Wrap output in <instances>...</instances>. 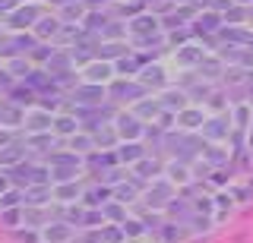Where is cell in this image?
Returning <instances> with one entry per match:
<instances>
[{
  "label": "cell",
  "mask_w": 253,
  "mask_h": 243,
  "mask_svg": "<svg viewBox=\"0 0 253 243\" xmlns=\"http://www.w3.org/2000/svg\"><path fill=\"white\" fill-rule=\"evenodd\" d=\"M79 164H83V158H79L76 152H54L51 155V174L57 183H70V180L76 177Z\"/></svg>",
  "instance_id": "cell-1"
},
{
  "label": "cell",
  "mask_w": 253,
  "mask_h": 243,
  "mask_svg": "<svg viewBox=\"0 0 253 243\" xmlns=\"http://www.w3.org/2000/svg\"><path fill=\"white\" fill-rule=\"evenodd\" d=\"M38 48V38L35 35H29V32H16L13 38H6L3 44H0V54H3V57H10V60H16L19 57V54H29Z\"/></svg>",
  "instance_id": "cell-2"
},
{
  "label": "cell",
  "mask_w": 253,
  "mask_h": 243,
  "mask_svg": "<svg viewBox=\"0 0 253 243\" xmlns=\"http://www.w3.org/2000/svg\"><path fill=\"white\" fill-rule=\"evenodd\" d=\"M38 19H42V10H38L35 3H26V6H16L10 16H6V26L16 29V32H22V29L38 26Z\"/></svg>",
  "instance_id": "cell-3"
},
{
  "label": "cell",
  "mask_w": 253,
  "mask_h": 243,
  "mask_svg": "<svg viewBox=\"0 0 253 243\" xmlns=\"http://www.w3.org/2000/svg\"><path fill=\"white\" fill-rule=\"evenodd\" d=\"M111 98L114 101H130V104H136V101L146 98V89H142V82H130V79H117L111 82Z\"/></svg>",
  "instance_id": "cell-4"
},
{
  "label": "cell",
  "mask_w": 253,
  "mask_h": 243,
  "mask_svg": "<svg viewBox=\"0 0 253 243\" xmlns=\"http://www.w3.org/2000/svg\"><path fill=\"white\" fill-rule=\"evenodd\" d=\"M114 130H117V136H121L124 142H136L139 136H146V130H142V123H139L136 114H121V117H114Z\"/></svg>",
  "instance_id": "cell-5"
},
{
  "label": "cell",
  "mask_w": 253,
  "mask_h": 243,
  "mask_svg": "<svg viewBox=\"0 0 253 243\" xmlns=\"http://www.w3.org/2000/svg\"><path fill=\"white\" fill-rule=\"evenodd\" d=\"M101 98H105V85H95V82H85L79 85V89H73V101L76 107H98Z\"/></svg>",
  "instance_id": "cell-6"
},
{
  "label": "cell",
  "mask_w": 253,
  "mask_h": 243,
  "mask_svg": "<svg viewBox=\"0 0 253 243\" xmlns=\"http://www.w3.org/2000/svg\"><path fill=\"white\" fill-rule=\"evenodd\" d=\"M155 29H158V16H155V13H139V16L130 19V32L136 35V38L155 35Z\"/></svg>",
  "instance_id": "cell-7"
},
{
  "label": "cell",
  "mask_w": 253,
  "mask_h": 243,
  "mask_svg": "<svg viewBox=\"0 0 253 243\" xmlns=\"http://www.w3.org/2000/svg\"><path fill=\"white\" fill-rule=\"evenodd\" d=\"M146 67H149L146 54H126V57H121L114 64V73H121V79H124V76H133L136 69H146Z\"/></svg>",
  "instance_id": "cell-8"
},
{
  "label": "cell",
  "mask_w": 253,
  "mask_h": 243,
  "mask_svg": "<svg viewBox=\"0 0 253 243\" xmlns=\"http://www.w3.org/2000/svg\"><path fill=\"white\" fill-rule=\"evenodd\" d=\"M16 123H26V114L16 101H0V127H16Z\"/></svg>",
  "instance_id": "cell-9"
},
{
  "label": "cell",
  "mask_w": 253,
  "mask_h": 243,
  "mask_svg": "<svg viewBox=\"0 0 253 243\" xmlns=\"http://www.w3.org/2000/svg\"><path fill=\"white\" fill-rule=\"evenodd\" d=\"M206 60V51H203V44H184V48H177V64L180 67H200Z\"/></svg>",
  "instance_id": "cell-10"
},
{
  "label": "cell",
  "mask_w": 253,
  "mask_h": 243,
  "mask_svg": "<svg viewBox=\"0 0 253 243\" xmlns=\"http://www.w3.org/2000/svg\"><path fill=\"white\" fill-rule=\"evenodd\" d=\"M203 133L209 139H225L228 133H231V120H228V114H218V117H212V120H206Z\"/></svg>",
  "instance_id": "cell-11"
},
{
  "label": "cell",
  "mask_w": 253,
  "mask_h": 243,
  "mask_svg": "<svg viewBox=\"0 0 253 243\" xmlns=\"http://www.w3.org/2000/svg\"><path fill=\"white\" fill-rule=\"evenodd\" d=\"M26 130L35 136V133H47V130H54V117L47 114V111H32L26 117Z\"/></svg>",
  "instance_id": "cell-12"
},
{
  "label": "cell",
  "mask_w": 253,
  "mask_h": 243,
  "mask_svg": "<svg viewBox=\"0 0 253 243\" xmlns=\"http://www.w3.org/2000/svg\"><path fill=\"white\" fill-rule=\"evenodd\" d=\"M146 202H149V206H168V202H171V183H165V180H158V183H152V186H149V190H146Z\"/></svg>",
  "instance_id": "cell-13"
},
{
  "label": "cell",
  "mask_w": 253,
  "mask_h": 243,
  "mask_svg": "<svg viewBox=\"0 0 253 243\" xmlns=\"http://www.w3.org/2000/svg\"><path fill=\"white\" fill-rule=\"evenodd\" d=\"M60 26H63L60 19H54V16H42V19H38V26H35V38H38V41H51V38H57V35H60Z\"/></svg>",
  "instance_id": "cell-14"
},
{
  "label": "cell",
  "mask_w": 253,
  "mask_h": 243,
  "mask_svg": "<svg viewBox=\"0 0 253 243\" xmlns=\"http://www.w3.org/2000/svg\"><path fill=\"white\" fill-rule=\"evenodd\" d=\"M139 82H142V89L149 92V89H165V82H168V79H165V69L162 67H152V64H149L139 73Z\"/></svg>",
  "instance_id": "cell-15"
},
{
  "label": "cell",
  "mask_w": 253,
  "mask_h": 243,
  "mask_svg": "<svg viewBox=\"0 0 253 243\" xmlns=\"http://www.w3.org/2000/svg\"><path fill=\"white\" fill-rule=\"evenodd\" d=\"M111 73H114V67H111V64H105V60H92L89 69H85V79L95 82V85H105L111 79Z\"/></svg>",
  "instance_id": "cell-16"
},
{
  "label": "cell",
  "mask_w": 253,
  "mask_h": 243,
  "mask_svg": "<svg viewBox=\"0 0 253 243\" xmlns=\"http://www.w3.org/2000/svg\"><path fill=\"white\" fill-rule=\"evenodd\" d=\"M221 22H225V19H221L215 10H206V13H200V19H196L193 29L200 35H209V32H221Z\"/></svg>",
  "instance_id": "cell-17"
},
{
  "label": "cell",
  "mask_w": 253,
  "mask_h": 243,
  "mask_svg": "<svg viewBox=\"0 0 253 243\" xmlns=\"http://www.w3.org/2000/svg\"><path fill=\"white\" fill-rule=\"evenodd\" d=\"M70 237H73V227H70L67 221H54L44 227V240L47 243H67Z\"/></svg>",
  "instance_id": "cell-18"
},
{
  "label": "cell",
  "mask_w": 253,
  "mask_h": 243,
  "mask_svg": "<svg viewBox=\"0 0 253 243\" xmlns=\"http://www.w3.org/2000/svg\"><path fill=\"white\" fill-rule=\"evenodd\" d=\"M22 158H26V145L19 142L0 148V168H16V164H22Z\"/></svg>",
  "instance_id": "cell-19"
},
{
  "label": "cell",
  "mask_w": 253,
  "mask_h": 243,
  "mask_svg": "<svg viewBox=\"0 0 253 243\" xmlns=\"http://www.w3.org/2000/svg\"><path fill=\"white\" fill-rule=\"evenodd\" d=\"M108 16L105 13H98V10H92L89 16L83 19V29H85V35H105V29H108Z\"/></svg>",
  "instance_id": "cell-20"
},
{
  "label": "cell",
  "mask_w": 253,
  "mask_h": 243,
  "mask_svg": "<svg viewBox=\"0 0 253 243\" xmlns=\"http://www.w3.org/2000/svg\"><path fill=\"white\" fill-rule=\"evenodd\" d=\"M76 123H79L76 114H57L54 117V133L57 136H76Z\"/></svg>",
  "instance_id": "cell-21"
},
{
  "label": "cell",
  "mask_w": 253,
  "mask_h": 243,
  "mask_svg": "<svg viewBox=\"0 0 253 243\" xmlns=\"http://www.w3.org/2000/svg\"><path fill=\"white\" fill-rule=\"evenodd\" d=\"M111 196H114V190H108V186H92V190L83 196V202H85L89 208H95V206H108Z\"/></svg>",
  "instance_id": "cell-22"
},
{
  "label": "cell",
  "mask_w": 253,
  "mask_h": 243,
  "mask_svg": "<svg viewBox=\"0 0 253 243\" xmlns=\"http://www.w3.org/2000/svg\"><path fill=\"white\" fill-rule=\"evenodd\" d=\"M51 199V186L47 183H35V186H29L26 190V206H44V202Z\"/></svg>",
  "instance_id": "cell-23"
},
{
  "label": "cell",
  "mask_w": 253,
  "mask_h": 243,
  "mask_svg": "<svg viewBox=\"0 0 253 243\" xmlns=\"http://www.w3.org/2000/svg\"><path fill=\"white\" fill-rule=\"evenodd\" d=\"M177 123H180L184 130H203L206 117H203V111H196V107H187V111L177 114Z\"/></svg>",
  "instance_id": "cell-24"
},
{
  "label": "cell",
  "mask_w": 253,
  "mask_h": 243,
  "mask_svg": "<svg viewBox=\"0 0 253 243\" xmlns=\"http://www.w3.org/2000/svg\"><path fill=\"white\" fill-rule=\"evenodd\" d=\"M221 38H225L231 48H241V44H250L253 41V35H247V29H237V26L221 29Z\"/></svg>",
  "instance_id": "cell-25"
},
{
  "label": "cell",
  "mask_w": 253,
  "mask_h": 243,
  "mask_svg": "<svg viewBox=\"0 0 253 243\" xmlns=\"http://www.w3.org/2000/svg\"><path fill=\"white\" fill-rule=\"evenodd\" d=\"M158 101H162V107L171 111V114L174 111H187V95H184V92H165Z\"/></svg>",
  "instance_id": "cell-26"
},
{
  "label": "cell",
  "mask_w": 253,
  "mask_h": 243,
  "mask_svg": "<svg viewBox=\"0 0 253 243\" xmlns=\"http://www.w3.org/2000/svg\"><path fill=\"white\" fill-rule=\"evenodd\" d=\"M54 142H57V139H54V136H47V133H35V136H29V148H35V152H57V145H54Z\"/></svg>",
  "instance_id": "cell-27"
},
{
  "label": "cell",
  "mask_w": 253,
  "mask_h": 243,
  "mask_svg": "<svg viewBox=\"0 0 253 243\" xmlns=\"http://www.w3.org/2000/svg\"><path fill=\"white\" fill-rule=\"evenodd\" d=\"M133 114L136 117H162L165 107H162V101H155V98H142V101H136V111Z\"/></svg>",
  "instance_id": "cell-28"
},
{
  "label": "cell",
  "mask_w": 253,
  "mask_h": 243,
  "mask_svg": "<svg viewBox=\"0 0 253 243\" xmlns=\"http://www.w3.org/2000/svg\"><path fill=\"white\" fill-rule=\"evenodd\" d=\"M117 158L126 161V164H136V161H142V145H139V142H124L121 148H117Z\"/></svg>",
  "instance_id": "cell-29"
},
{
  "label": "cell",
  "mask_w": 253,
  "mask_h": 243,
  "mask_svg": "<svg viewBox=\"0 0 253 243\" xmlns=\"http://www.w3.org/2000/svg\"><path fill=\"white\" fill-rule=\"evenodd\" d=\"M54 54H57V51L51 48V41H38V48L29 54V60H32V64H44V67H47V64H51V57H54Z\"/></svg>",
  "instance_id": "cell-30"
},
{
  "label": "cell",
  "mask_w": 253,
  "mask_h": 243,
  "mask_svg": "<svg viewBox=\"0 0 253 243\" xmlns=\"http://www.w3.org/2000/svg\"><path fill=\"white\" fill-rule=\"evenodd\" d=\"M98 57H105V60H121V57H126V44H121V41H108V44H101L98 48Z\"/></svg>",
  "instance_id": "cell-31"
},
{
  "label": "cell",
  "mask_w": 253,
  "mask_h": 243,
  "mask_svg": "<svg viewBox=\"0 0 253 243\" xmlns=\"http://www.w3.org/2000/svg\"><path fill=\"white\" fill-rule=\"evenodd\" d=\"M32 69H35V67H32V60H29V57H26V60H22V57L10 60V76H13V79H29Z\"/></svg>",
  "instance_id": "cell-32"
},
{
  "label": "cell",
  "mask_w": 253,
  "mask_h": 243,
  "mask_svg": "<svg viewBox=\"0 0 253 243\" xmlns=\"http://www.w3.org/2000/svg\"><path fill=\"white\" fill-rule=\"evenodd\" d=\"M85 16H89V10H85V3H83V0H79V3L63 6V22H83Z\"/></svg>",
  "instance_id": "cell-33"
},
{
  "label": "cell",
  "mask_w": 253,
  "mask_h": 243,
  "mask_svg": "<svg viewBox=\"0 0 253 243\" xmlns=\"http://www.w3.org/2000/svg\"><path fill=\"white\" fill-rule=\"evenodd\" d=\"M0 206H3V208H19V206H26V190H10V193H3V196H0Z\"/></svg>",
  "instance_id": "cell-34"
},
{
  "label": "cell",
  "mask_w": 253,
  "mask_h": 243,
  "mask_svg": "<svg viewBox=\"0 0 253 243\" xmlns=\"http://www.w3.org/2000/svg\"><path fill=\"white\" fill-rule=\"evenodd\" d=\"M117 139H121V136H117V130H111V127L95 130V145H98V148H111V145L117 142Z\"/></svg>",
  "instance_id": "cell-35"
},
{
  "label": "cell",
  "mask_w": 253,
  "mask_h": 243,
  "mask_svg": "<svg viewBox=\"0 0 253 243\" xmlns=\"http://www.w3.org/2000/svg\"><path fill=\"white\" fill-rule=\"evenodd\" d=\"M10 92H13L10 101H16V104H22V101H26V104H32V101H35V92H32L26 82H22V85H13Z\"/></svg>",
  "instance_id": "cell-36"
},
{
  "label": "cell",
  "mask_w": 253,
  "mask_h": 243,
  "mask_svg": "<svg viewBox=\"0 0 253 243\" xmlns=\"http://www.w3.org/2000/svg\"><path fill=\"white\" fill-rule=\"evenodd\" d=\"M54 196H57L60 202H73L76 196H79V186L70 180V183H57V190H54Z\"/></svg>",
  "instance_id": "cell-37"
},
{
  "label": "cell",
  "mask_w": 253,
  "mask_h": 243,
  "mask_svg": "<svg viewBox=\"0 0 253 243\" xmlns=\"http://www.w3.org/2000/svg\"><path fill=\"white\" fill-rule=\"evenodd\" d=\"M136 190H139V186H130V183L114 186V202H126V206H130V202L136 199Z\"/></svg>",
  "instance_id": "cell-38"
},
{
  "label": "cell",
  "mask_w": 253,
  "mask_h": 243,
  "mask_svg": "<svg viewBox=\"0 0 253 243\" xmlns=\"http://www.w3.org/2000/svg\"><path fill=\"white\" fill-rule=\"evenodd\" d=\"M124 227H114V224H105L101 227V243H124Z\"/></svg>",
  "instance_id": "cell-39"
},
{
  "label": "cell",
  "mask_w": 253,
  "mask_h": 243,
  "mask_svg": "<svg viewBox=\"0 0 253 243\" xmlns=\"http://www.w3.org/2000/svg\"><path fill=\"white\" fill-rule=\"evenodd\" d=\"M133 168H136V177H142V180H146V177H155L162 164H158V161H149V158H142V161H136V164H133Z\"/></svg>",
  "instance_id": "cell-40"
},
{
  "label": "cell",
  "mask_w": 253,
  "mask_h": 243,
  "mask_svg": "<svg viewBox=\"0 0 253 243\" xmlns=\"http://www.w3.org/2000/svg\"><path fill=\"white\" fill-rule=\"evenodd\" d=\"M196 69H200V76H206V79H215V76H221V64H218V60H209V57H206Z\"/></svg>",
  "instance_id": "cell-41"
},
{
  "label": "cell",
  "mask_w": 253,
  "mask_h": 243,
  "mask_svg": "<svg viewBox=\"0 0 253 243\" xmlns=\"http://www.w3.org/2000/svg\"><path fill=\"white\" fill-rule=\"evenodd\" d=\"M225 60H231V64H253V51L228 48V51H225Z\"/></svg>",
  "instance_id": "cell-42"
},
{
  "label": "cell",
  "mask_w": 253,
  "mask_h": 243,
  "mask_svg": "<svg viewBox=\"0 0 253 243\" xmlns=\"http://www.w3.org/2000/svg\"><path fill=\"white\" fill-rule=\"evenodd\" d=\"M221 19H225V22H228V26H241V22H244V19H247V10H244V6H241V3H234V6H231V10H228V13H225V16H221Z\"/></svg>",
  "instance_id": "cell-43"
},
{
  "label": "cell",
  "mask_w": 253,
  "mask_h": 243,
  "mask_svg": "<svg viewBox=\"0 0 253 243\" xmlns=\"http://www.w3.org/2000/svg\"><path fill=\"white\" fill-rule=\"evenodd\" d=\"M95 145V136H70V148L79 155V152H89Z\"/></svg>",
  "instance_id": "cell-44"
},
{
  "label": "cell",
  "mask_w": 253,
  "mask_h": 243,
  "mask_svg": "<svg viewBox=\"0 0 253 243\" xmlns=\"http://www.w3.org/2000/svg\"><path fill=\"white\" fill-rule=\"evenodd\" d=\"M101 208H105V218H111V221H126V218H124V202H108V206H101Z\"/></svg>",
  "instance_id": "cell-45"
},
{
  "label": "cell",
  "mask_w": 253,
  "mask_h": 243,
  "mask_svg": "<svg viewBox=\"0 0 253 243\" xmlns=\"http://www.w3.org/2000/svg\"><path fill=\"white\" fill-rule=\"evenodd\" d=\"M85 227H101L105 224V208H89L85 211V221H83Z\"/></svg>",
  "instance_id": "cell-46"
},
{
  "label": "cell",
  "mask_w": 253,
  "mask_h": 243,
  "mask_svg": "<svg viewBox=\"0 0 253 243\" xmlns=\"http://www.w3.org/2000/svg\"><path fill=\"white\" fill-rule=\"evenodd\" d=\"M126 29H130L126 22H108V29H105V35H101V38H108V41H114V38H121V35L126 32Z\"/></svg>",
  "instance_id": "cell-47"
},
{
  "label": "cell",
  "mask_w": 253,
  "mask_h": 243,
  "mask_svg": "<svg viewBox=\"0 0 253 243\" xmlns=\"http://www.w3.org/2000/svg\"><path fill=\"white\" fill-rule=\"evenodd\" d=\"M22 215H26V211H19V208H3V215H0V218H3L6 227H16V224L22 221Z\"/></svg>",
  "instance_id": "cell-48"
},
{
  "label": "cell",
  "mask_w": 253,
  "mask_h": 243,
  "mask_svg": "<svg viewBox=\"0 0 253 243\" xmlns=\"http://www.w3.org/2000/svg\"><path fill=\"white\" fill-rule=\"evenodd\" d=\"M124 227V234H130V237H139L142 231H146V224H139V221H133V218H126V221L121 224Z\"/></svg>",
  "instance_id": "cell-49"
},
{
  "label": "cell",
  "mask_w": 253,
  "mask_h": 243,
  "mask_svg": "<svg viewBox=\"0 0 253 243\" xmlns=\"http://www.w3.org/2000/svg\"><path fill=\"white\" fill-rule=\"evenodd\" d=\"M63 221H67V224H83L85 221V211L83 208H70L67 215H63Z\"/></svg>",
  "instance_id": "cell-50"
},
{
  "label": "cell",
  "mask_w": 253,
  "mask_h": 243,
  "mask_svg": "<svg viewBox=\"0 0 253 243\" xmlns=\"http://www.w3.org/2000/svg\"><path fill=\"white\" fill-rule=\"evenodd\" d=\"M206 161H209V164H218V161H225V152H221V148H209V145H206Z\"/></svg>",
  "instance_id": "cell-51"
},
{
  "label": "cell",
  "mask_w": 253,
  "mask_h": 243,
  "mask_svg": "<svg viewBox=\"0 0 253 243\" xmlns=\"http://www.w3.org/2000/svg\"><path fill=\"white\" fill-rule=\"evenodd\" d=\"M42 218H44V215H42V208H35V206H29V208H26V221H29L32 227L42 224Z\"/></svg>",
  "instance_id": "cell-52"
},
{
  "label": "cell",
  "mask_w": 253,
  "mask_h": 243,
  "mask_svg": "<svg viewBox=\"0 0 253 243\" xmlns=\"http://www.w3.org/2000/svg\"><path fill=\"white\" fill-rule=\"evenodd\" d=\"M234 120H237V127H247V120H250V107L247 104H241L234 111Z\"/></svg>",
  "instance_id": "cell-53"
},
{
  "label": "cell",
  "mask_w": 253,
  "mask_h": 243,
  "mask_svg": "<svg viewBox=\"0 0 253 243\" xmlns=\"http://www.w3.org/2000/svg\"><path fill=\"white\" fill-rule=\"evenodd\" d=\"M168 174H171V180H180V183H184V180L190 177V174H187V171H184V168H180V164H177V161H174V164H171V168H168Z\"/></svg>",
  "instance_id": "cell-54"
},
{
  "label": "cell",
  "mask_w": 253,
  "mask_h": 243,
  "mask_svg": "<svg viewBox=\"0 0 253 243\" xmlns=\"http://www.w3.org/2000/svg\"><path fill=\"white\" fill-rule=\"evenodd\" d=\"M174 120H177V114H171V111H165L162 117H158V127H162V130H171V127H174Z\"/></svg>",
  "instance_id": "cell-55"
},
{
  "label": "cell",
  "mask_w": 253,
  "mask_h": 243,
  "mask_svg": "<svg viewBox=\"0 0 253 243\" xmlns=\"http://www.w3.org/2000/svg\"><path fill=\"white\" fill-rule=\"evenodd\" d=\"M16 139H13V133H10V127H0V148H6V145H13Z\"/></svg>",
  "instance_id": "cell-56"
},
{
  "label": "cell",
  "mask_w": 253,
  "mask_h": 243,
  "mask_svg": "<svg viewBox=\"0 0 253 243\" xmlns=\"http://www.w3.org/2000/svg\"><path fill=\"white\" fill-rule=\"evenodd\" d=\"M19 243H38V234L35 231H19Z\"/></svg>",
  "instance_id": "cell-57"
},
{
  "label": "cell",
  "mask_w": 253,
  "mask_h": 243,
  "mask_svg": "<svg viewBox=\"0 0 253 243\" xmlns=\"http://www.w3.org/2000/svg\"><path fill=\"white\" fill-rule=\"evenodd\" d=\"M16 6H19L16 0H0V13H13Z\"/></svg>",
  "instance_id": "cell-58"
},
{
  "label": "cell",
  "mask_w": 253,
  "mask_h": 243,
  "mask_svg": "<svg viewBox=\"0 0 253 243\" xmlns=\"http://www.w3.org/2000/svg\"><path fill=\"white\" fill-rule=\"evenodd\" d=\"M206 101H209L212 107H225V95H209Z\"/></svg>",
  "instance_id": "cell-59"
},
{
  "label": "cell",
  "mask_w": 253,
  "mask_h": 243,
  "mask_svg": "<svg viewBox=\"0 0 253 243\" xmlns=\"http://www.w3.org/2000/svg\"><path fill=\"white\" fill-rule=\"evenodd\" d=\"M212 3H215V0H190V6H193V10H200V6L206 10V6H212Z\"/></svg>",
  "instance_id": "cell-60"
},
{
  "label": "cell",
  "mask_w": 253,
  "mask_h": 243,
  "mask_svg": "<svg viewBox=\"0 0 253 243\" xmlns=\"http://www.w3.org/2000/svg\"><path fill=\"white\" fill-rule=\"evenodd\" d=\"M3 193H10V177L0 174V196H3Z\"/></svg>",
  "instance_id": "cell-61"
},
{
  "label": "cell",
  "mask_w": 253,
  "mask_h": 243,
  "mask_svg": "<svg viewBox=\"0 0 253 243\" xmlns=\"http://www.w3.org/2000/svg\"><path fill=\"white\" fill-rule=\"evenodd\" d=\"M85 6H105V3H111V0H83Z\"/></svg>",
  "instance_id": "cell-62"
},
{
  "label": "cell",
  "mask_w": 253,
  "mask_h": 243,
  "mask_svg": "<svg viewBox=\"0 0 253 243\" xmlns=\"http://www.w3.org/2000/svg\"><path fill=\"white\" fill-rule=\"evenodd\" d=\"M51 3H57V6H70V3H79V0H51Z\"/></svg>",
  "instance_id": "cell-63"
}]
</instances>
